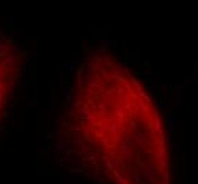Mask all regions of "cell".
<instances>
[{"instance_id": "obj_1", "label": "cell", "mask_w": 198, "mask_h": 184, "mask_svg": "<svg viewBox=\"0 0 198 184\" xmlns=\"http://www.w3.org/2000/svg\"><path fill=\"white\" fill-rule=\"evenodd\" d=\"M58 159L101 184H173L159 109L133 71L92 47L79 63L55 133Z\"/></svg>"}, {"instance_id": "obj_2", "label": "cell", "mask_w": 198, "mask_h": 184, "mask_svg": "<svg viewBox=\"0 0 198 184\" xmlns=\"http://www.w3.org/2000/svg\"><path fill=\"white\" fill-rule=\"evenodd\" d=\"M21 51L13 31L0 25V122L7 113L21 72Z\"/></svg>"}]
</instances>
